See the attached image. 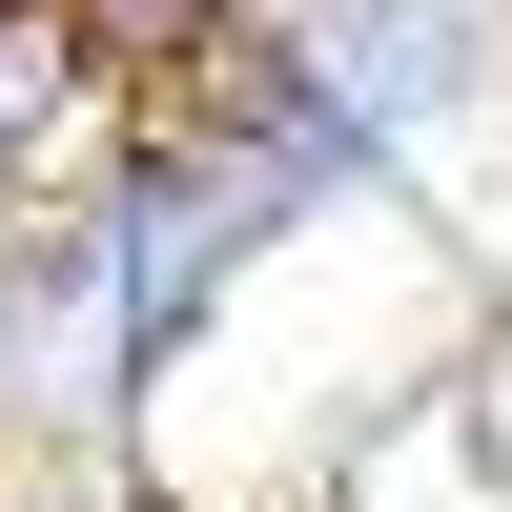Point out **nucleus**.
Returning <instances> with one entry per match:
<instances>
[{
  "label": "nucleus",
  "mask_w": 512,
  "mask_h": 512,
  "mask_svg": "<svg viewBox=\"0 0 512 512\" xmlns=\"http://www.w3.org/2000/svg\"><path fill=\"white\" fill-rule=\"evenodd\" d=\"M492 21H512V0H492Z\"/></svg>",
  "instance_id": "39448f33"
},
{
  "label": "nucleus",
  "mask_w": 512,
  "mask_h": 512,
  "mask_svg": "<svg viewBox=\"0 0 512 512\" xmlns=\"http://www.w3.org/2000/svg\"><path fill=\"white\" fill-rule=\"evenodd\" d=\"M82 144H103V82H82L62 0H0V205H41Z\"/></svg>",
  "instance_id": "7ed1b4c3"
},
{
  "label": "nucleus",
  "mask_w": 512,
  "mask_h": 512,
  "mask_svg": "<svg viewBox=\"0 0 512 512\" xmlns=\"http://www.w3.org/2000/svg\"><path fill=\"white\" fill-rule=\"evenodd\" d=\"M62 41H82V82H103V123H144V103H205V82H226L246 0H62Z\"/></svg>",
  "instance_id": "f03ea898"
},
{
  "label": "nucleus",
  "mask_w": 512,
  "mask_h": 512,
  "mask_svg": "<svg viewBox=\"0 0 512 512\" xmlns=\"http://www.w3.org/2000/svg\"><path fill=\"white\" fill-rule=\"evenodd\" d=\"M0 226H21V205H0Z\"/></svg>",
  "instance_id": "20e7f679"
},
{
  "label": "nucleus",
  "mask_w": 512,
  "mask_h": 512,
  "mask_svg": "<svg viewBox=\"0 0 512 512\" xmlns=\"http://www.w3.org/2000/svg\"><path fill=\"white\" fill-rule=\"evenodd\" d=\"M41 246H62V287H82V369H103L123 451H144V410L226 349V308H246L308 226H287V185H267L205 103H144V123H103V144L41 185Z\"/></svg>",
  "instance_id": "f257e3e1"
}]
</instances>
